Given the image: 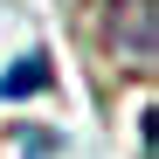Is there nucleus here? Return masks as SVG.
Listing matches in <instances>:
<instances>
[{
	"label": "nucleus",
	"instance_id": "obj_1",
	"mask_svg": "<svg viewBox=\"0 0 159 159\" xmlns=\"http://www.w3.org/2000/svg\"><path fill=\"white\" fill-rule=\"evenodd\" d=\"M90 35H97V48L111 62H125V69H152V48H159V7L152 0H97L90 7Z\"/></svg>",
	"mask_w": 159,
	"mask_h": 159
},
{
	"label": "nucleus",
	"instance_id": "obj_2",
	"mask_svg": "<svg viewBox=\"0 0 159 159\" xmlns=\"http://www.w3.org/2000/svg\"><path fill=\"white\" fill-rule=\"evenodd\" d=\"M35 90H48V56H42V48H35V56H21L7 76H0V97H35Z\"/></svg>",
	"mask_w": 159,
	"mask_h": 159
},
{
	"label": "nucleus",
	"instance_id": "obj_3",
	"mask_svg": "<svg viewBox=\"0 0 159 159\" xmlns=\"http://www.w3.org/2000/svg\"><path fill=\"white\" fill-rule=\"evenodd\" d=\"M28 159H56V131H14Z\"/></svg>",
	"mask_w": 159,
	"mask_h": 159
},
{
	"label": "nucleus",
	"instance_id": "obj_4",
	"mask_svg": "<svg viewBox=\"0 0 159 159\" xmlns=\"http://www.w3.org/2000/svg\"><path fill=\"white\" fill-rule=\"evenodd\" d=\"M139 159H159V152H152V111L139 118Z\"/></svg>",
	"mask_w": 159,
	"mask_h": 159
}]
</instances>
